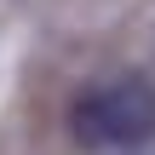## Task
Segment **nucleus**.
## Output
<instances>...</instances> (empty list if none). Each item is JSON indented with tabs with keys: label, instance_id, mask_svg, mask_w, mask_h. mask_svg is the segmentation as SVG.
I'll return each mask as SVG.
<instances>
[{
	"label": "nucleus",
	"instance_id": "1",
	"mask_svg": "<svg viewBox=\"0 0 155 155\" xmlns=\"http://www.w3.org/2000/svg\"><path fill=\"white\" fill-rule=\"evenodd\" d=\"M69 138L81 150H138L155 138V81L150 75H115L92 81L69 104Z\"/></svg>",
	"mask_w": 155,
	"mask_h": 155
}]
</instances>
